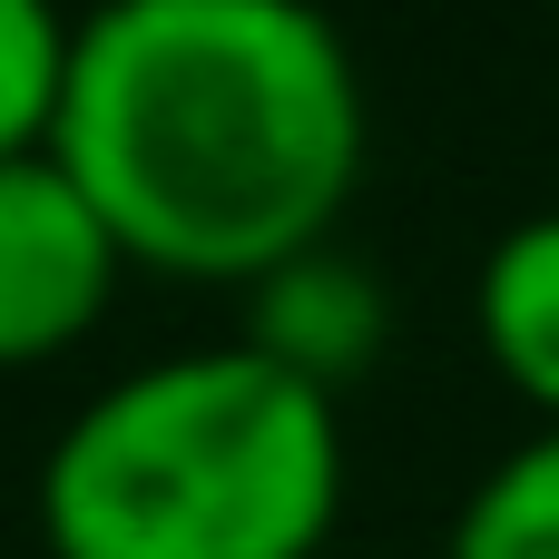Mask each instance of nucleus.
Returning <instances> with one entry per match:
<instances>
[{
  "instance_id": "3",
  "label": "nucleus",
  "mask_w": 559,
  "mask_h": 559,
  "mask_svg": "<svg viewBox=\"0 0 559 559\" xmlns=\"http://www.w3.org/2000/svg\"><path fill=\"white\" fill-rule=\"evenodd\" d=\"M128 255L108 236V216L79 197V177L39 147L0 167V373L69 354L79 334H98L108 295H118Z\"/></svg>"
},
{
  "instance_id": "4",
  "label": "nucleus",
  "mask_w": 559,
  "mask_h": 559,
  "mask_svg": "<svg viewBox=\"0 0 559 559\" xmlns=\"http://www.w3.org/2000/svg\"><path fill=\"white\" fill-rule=\"evenodd\" d=\"M246 344H255L275 373H295V383H314L324 403H344V393L383 364V344H393V295H383L373 265H354L344 246H314V255L275 265L265 285H246Z\"/></svg>"
},
{
  "instance_id": "2",
  "label": "nucleus",
  "mask_w": 559,
  "mask_h": 559,
  "mask_svg": "<svg viewBox=\"0 0 559 559\" xmlns=\"http://www.w3.org/2000/svg\"><path fill=\"white\" fill-rule=\"evenodd\" d=\"M49 559H324L344 511V403L246 334L98 383L39 452Z\"/></svg>"
},
{
  "instance_id": "5",
  "label": "nucleus",
  "mask_w": 559,
  "mask_h": 559,
  "mask_svg": "<svg viewBox=\"0 0 559 559\" xmlns=\"http://www.w3.org/2000/svg\"><path fill=\"white\" fill-rule=\"evenodd\" d=\"M472 324L491 373L531 403V432H559V206H531L491 236L472 275Z\"/></svg>"
},
{
  "instance_id": "1",
  "label": "nucleus",
  "mask_w": 559,
  "mask_h": 559,
  "mask_svg": "<svg viewBox=\"0 0 559 559\" xmlns=\"http://www.w3.org/2000/svg\"><path fill=\"white\" fill-rule=\"evenodd\" d=\"M364 69L295 0H108L69 29L49 157L118 255L177 285H265L334 246L364 177Z\"/></svg>"
},
{
  "instance_id": "7",
  "label": "nucleus",
  "mask_w": 559,
  "mask_h": 559,
  "mask_svg": "<svg viewBox=\"0 0 559 559\" xmlns=\"http://www.w3.org/2000/svg\"><path fill=\"white\" fill-rule=\"evenodd\" d=\"M69 29L49 0H0V167L39 157L59 128V79H69Z\"/></svg>"
},
{
  "instance_id": "6",
  "label": "nucleus",
  "mask_w": 559,
  "mask_h": 559,
  "mask_svg": "<svg viewBox=\"0 0 559 559\" xmlns=\"http://www.w3.org/2000/svg\"><path fill=\"white\" fill-rule=\"evenodd\" d=\"M442 559H559V432L511 442L452 511Z\"/></svg>"
}]
</instances>
